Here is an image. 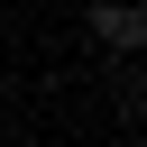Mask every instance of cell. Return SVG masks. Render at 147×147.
<instances>
[{
  "label": "cell",
  "mask_w": 147,
  "mask_h": 147,
  "mask_svg": "<svg viewBox=\"0 0 147 147\" xmlns=\"http://www.w3.org/2000/svg\"><path fill=\"white\" fill-rule=\"evenodd\" d=\"M92 37L101 46H147V0H101L92 9Z\"/></svg>",
  "instance_id": "1"
}]
</instances>
